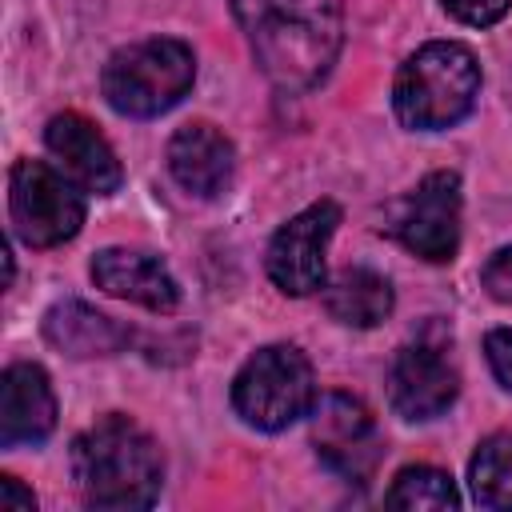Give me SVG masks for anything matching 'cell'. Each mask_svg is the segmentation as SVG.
<instances>
[{
	"label": "cell",
	"mask_w": 512,
	"mask_h": 512,
	"mask_svg": "<svg viewBox=\"0 0 512 512\" xmlns=\"http://www.w3.org/2000/svg\"><path fill=\"white\" fill-rule=\"evenodd\" d=\"M232 16L260 72L284 92L320 84L336 64L344 36L340 0H232Z\"/></svg>",
	"instance_id": "6da1fadb"
},
{
	"label": "cell",
	"mask_w": 512,
	"mask_h": 512,
	"mask_svg": "<svg viewBox=\"0 0 512 512\" xmlns=\"http://www.w3.org/2000/svg\"><path fill=\"white\" fill-rule=\"evenodd\" d=\"M72 484L88 508H152L164 484V460L136 420L104 416L72 440Z\"/></svg>",
	"instance_id": "7a4b0ae2"
},
{
	"label": "cell",
	"mask_w": 512,
	"mask_h": 512,
	"mask_svg": "<svg viewBox=\"0 0 512 512\" xmlns=\"http://www.w3.org/2000/svg\"><path fill=\"white\" fill-rule=\"evenodd\" d=\"M476 96H480V64L472 48L456 40H432L420 52H412L392 84L396 116L420 132L452 128L472 112Z\"/></svg>",
	"instance_id": "3957f363"
},
{
	"label": "cell",
	"mask_w": 512,
	"mask_h": 512,
	"mask_svg": "<svg viewBox=\"0 0 512 512\" xmlns=\"http://www.w3.org/2000/svg\"><path fill=\"white\" fill-rule=\"evenodd\" d=\"M196 76V56L184 40L152 36L108 56L100 88L104 100L132 120H148L184 100Z\"/></svg>",
	"instance_id": "277c9868"
},
{
	"label": "cell",
	"mask_w": 512,
	"mask_h": 512,
	"mask_svg": "<svg viewBox=\"0 0 512 512\" xmlns=\"http://www.w3.org/2000/svg\"><path fill=\"white\" fill-rule=\"evenodd\" d=\"M316 404V376L300 348L268 344L244 360L232 380V408L260 432H280L308 416Z\"/></svg>",
	"instance_id": "5b68a950"
},
{
	"label": "cell",
	"mask_w": 512,
	"mask_h": 512,
	"mask_svg": "<svg viewBox=\"0 0 512 512\" xmlns=\"http://www.w3.org/2000/svg\"><path fill=\"white\" fill-rule=\"evenodd\" d=\"M12 228L28 248H56L84 224V200L72 180L40 160H16L8 172Z\"/></svg>",
	"instance_id": "8992f818"
},
{
	"label": "cell",
	"mask_w": 512,
	"mask_h": 512,
	"mask_svg": "<svg viewBox=\"0 0 512 512\" xmlns=\"http://www.w3.org/2000/svg\"><path fill=\"white\" fill-rule=\"evenodd\" d=\"M392 236L420 260H452L460 248V176L428 172L396 208Z\"/></svg>",
	"instance_id": "52a82bcc"
},
{
	"label": "cell",
	"mask_w": 512,
	"mask_h": 512,
	"mask_svg": "<svg viewBox=\"0 0 512 512\" xmlns=\"http://www.w3.org/2000/svg\"><path fill=\"white\" fill-rule=\"evenodd\" d=\"M340 224L336 200H316L304 212H296L268 244L264 268L268 280L288 296H308L324 288V252Z\"/></svg>",
	"instance_id": "ba28073f"
},
{
	"label": "cell",
	"mask_w": 512,
	"mask_h": 512,
	"mask_svg": "<svg viewBox=\"0 0 512 512\" xmlns=\"http://www.w3.org/2000/svg\"><path fill=\"white\" fill-rule=\"evenodd\" d=\"M312 444L320 460L348 480H364L380 456L372 412L344 392H328L312 404Z\"/></svg>",
	"instance_id": "9c48e42d"
},
{
	"label": "cell",
	"mask_w": 512,
	"mask_h": 512,
	"mask_svg": "<svg viewBox=\"0 0 512 512\" xmlns=\"http://www.w3.org/2000/svg\"><path fill=\"white\" fill-rule=\"evenodd\" d=\"M460 392L456 368L436 344H408L388 368V400L404 420H432L452 408Z\"/></svg>",
	"instance_id": "30bf717a"
},
{
	"label": "cell",
	"mask_w": 512,
	"mask_h": 512,
	"mask_svg": "<svg viewBox=\"0 0 512 512\" xmlns=\"http://www.w3.org/2000/svg\"><path fill=\"white\" fill-rule=\"evenodd\" d=\"M44 144L52 152V160L60 164V172L80 184L84 192H96V196H108L120 188L124 172H120V160L112 152V144L96 132L92 120H84L80 112H60L48 120L44 128Z\"/></svg>",
	"instance_id": "8fae6325"
},
{
	"label": "cell",
	"mask_w": 512,
	"mask_h": 512,
	"mask_svg": "<svg viewBox=\"0 0 512 512\" xmlns=\"http://www.w3.org/2000/svg\"><path fill=\"white\" fill-rule=\"evenodd\" d=\"M232 168H236L232 140L208 120H192L176 128V136L168 140V172L184 192L200 200L220 196L232 184Z\"/></svg>",
	"instance_id": "7c38bea8"
},
{
	"label": "cell",
	"mask_w": 512,
	"mask_h": 512,
	"mask_svg": "<svg viewBox=\"0 0 512 512\" xmlns=\"http://www.w3.org/2000/svg\"><path fill=\"white\" fill-rule=\"evenodd\" d=\"M56 428V392L40 364H8L0 376V444H40Z\"/></svg>",
	"instance_id": "4fadbf2b"
},
{
	"label": "cell",
	"mask_w": 512,
	"mask_h": 512,
	"mask_svg": "<svg viewBox=\"0 0 512 512\" xmlns=\"http://www.w3.org/2000/svg\"><path fill=\"white\" fill-rule=\"evenodd\" d=\"M92 280L108 296L132 300V304L152 308V312H172L180 304V288H176L172 272L156 256H148V252L100 248L92 256Z\"/></svg>",
	"instance_id": "5bb4252c"
},
{
	"label": "cell",
	"mask_w": 512,
	"mask_h": 512,
	"mask_svg": "<svg viewBox=\"0 0 512 512\" xmlns=\"http://www.w3.org/2000/svg\"><path fill=\"white\" fill-rule=\"evenodd\" d=\"M44 336L52 348L76 356V360H88V356H112L120 352L132 332L124 324H116L112 316L96 312L92 304L84 300H60L44 312Z\"/></svg>",
	"instance_id": "9a60e30c"
},
{
	"label": "cell",
	"mask_w": 512,
	"mask_h": 512,
	"mask_svg": "<svg viewBox=\"0 0 512 512\" xmlns=\"http://www.w3.org/2000/svg\"><path fill=\"white\" fill-rule=\"evenodd\" d=\"M324 308L348 328H372L392 312V284L372 268H340L324 284Z\"/></svg>",
	"instance_id": "2e32d148"
},
{
	"label": "cell",
	"mask_w": 512,
	"mask_h": 512,
	"mask_svg": "<svg viewBox=\"0 0 512 512\" xmlns=\"http://www.w3.org/2000/svg\"><path fill=\"white\" fill-rule=\"evenodd\" d=\"M468 484L480 508H512V432H496L476 448Z\"/></svg>",
	"instance_id": "e0dca14e"
},
{
	"label": "cell",
	"mask_w": 512,
	"mask_h": 512,
	"mask_svg": "<svg viewBox=\"0 0 512 512\" xmlns=\"http://www.w3.org/2000/svg\"><path fill=\"white\" fill-rule=\"evenodd\" d=\"M384 504L388 508H460V492L452 484L448 472L432 468V464H408L396 472L392 488L384 492Z\"/></svg>",
	"instance_id": "ac0fdd59"
},
{
	"label": "cell",
	"mask_w": 512,
	"mask_h": 512,
	"mask_svg": "<svg viewBox=\"0 0 512 512\" xmlns=\"http://www.w3.org/2000/svg\"><path fill=\"white\" fill-rule=\"evenodd\" d=\"M460 24H472V28H488V24H496L508 8H512V0H440Z\"/></svg>",
	"instance_id": "d6986e66"
},
{
	"label": "cell",
	"mask_w": 512,
	"mask_h": 512,
	"mask_svg": "<svg viewBox=\"0 0 512 512\" xmlns=\"http://www.w3.org/2000/svg\"><path fill=\"white\" fill-rule=\"evenodd\" d=\"M480 284L488 288L492 300L512 304V244L488 256V264H484V272H480Z\"/></svg>",
	"instance_id": "ffe728a7"
},
{
	"label": "cell",
	"mask_w": 512,
	"mask_h": 512,
	"mask_svg": "<svg viewBox=\"0 0 512 512\" xmlns=\"http://www.w3.org/2000/svg\"><path fill=\"white\" fill-rule=\"evenodd\" d=\"M484 352H488V364H492L496 380L504 388H512V328H492L484 336Z\"/></svg>",
	"instance_id": "44dd1931"
},
{
	"label": "cell",
	"mask_w": 512,
	"mask_h": 512,
	"mask_svg": "<svg viewBox=\"0 0 512 512\" xmlns=\"http://www.w3.org/2000/svg\"><path fill=\"white\" fill-rule=\"evenodd\" d=\"M0 512H36L32 488H24L16 476H0Z\"/></svg>",
	"instance_id": "7402d4cb"
}]
</instances>
